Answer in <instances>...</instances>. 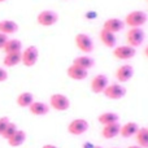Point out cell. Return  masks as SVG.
Wrapping results in <instances>:
<instances>
[{"mask_svg": "<svg viewBox=\"0 0 148 148\" xmlns=\"http://www.w3.org/2000/svg\"><path fill=\"white\" fill-rule=\"evenodd\" d=\"M75 44L84 53H90L94 49V42H92L91 36L84 33H79L75 35Z\"/></svg>", "mask_w": 148, "mask_h": 148, "instance_id": "obj_7", "label": "cell"}, {"mask_svg": "<svg viewBox=\"0 0 148 148\" xmlns=\"http://www.w3.org/2000/svg\"><path fill=\"white\" fill-rule=\"evenodd\" d=\"M126 40L129 46L134 48L142 46L144 40V31L142 30V27H130V30L126 33Z\"/></svg>", "mask_w": 148, "mask_h": 148, "instance_id": "obj_5", "label": "cell"}, {"mask_svg": "<svg viewBox=\"0 0 148 148\" xmlns=\"http://www.w3.org/2000/svg\"><path fill=\"white\" fill-rule=\"evenodd\" d=\"M94 148H103V147H101V146H95Z\"/></svg>", "mask_w": 148, "mask_h": 148, "instance_id": "obj_35", "label": "cell"}, {"mask_svg": "<svg viewBox=\"0 0 148 148\" xmlns=\"http://www.w3.org/2000/svg\"><path fill=\"white\" fill-rule=\"evenodd\" d=\"M139 130V126L136 122H126L125 125L121 126V130H120V135L122 136V138H133V136H135L136 131Z\"/></svg>", "mask_w": 148, "mask_h": 148, "instance_id": "obj_15", "label": "cell"}, {"mask_svg": "<svg viewBox=\"0 0 148 148\" xmlns=\"http://www.w3.org/2000/svg\"><path fill=\"white\" fill-rule=\"evenodd\" d=\"M95 146H92L91 143H84L83 144V148H94Z\"/></svg>", "mask_w": 148, "mask_h": 148, "instance_id": "obj_32", "label": "cell"}, {"mask_svg": "<svg viewBox=\"0 0 148 148\" xmlns=\"http://www.w3.org/2000/svg\"><path fill=\"white\" fill-rule=\"evenodd\" d=\"M147 13H144L143 10H133L126 16L123 22H125V25L130 26V27H142L147 22Z\"/></svg>", "mask_w": 148, "mask_h": 148, "instance_id": "obj_1", "label": "cell"}, {"mask_svg": "<svg viewBox=\"0 0 148 148\" xmlns=\"http://www.w3.org/2000/svg\"><path fill=\"white\" fill-rule=\"evenodd\" d=\"M123 27H125V22L122 20H120V18H108L103 23V29L110 31L113 34L120 33L121 30H123Z\"/></svg>", "mask_w": 148, "mask_h": 148, "instance_id": "obj_12", "label": "cell"}, {"mask_svg": "<svg viewBox=\"0 0 148 148\" xmlns=\"http://www.w3.org/2000/svg\"><path fill=\"white\" fill-rule=\"evenodd\" d=\"M118 114L114 112H104L101 114H99L97 121L100 125L107 126V125H112V123H117L118 122Z\"/></svg>", "mask_w": 148, "mask_h": 148, "instance_id": "obj_19", "label": "cell"}, {"mask_svg": "<svg viewBox=\"0 0 148 148\" xmlns=\"http://www.w3.org/2000/svg\"><path fill=\"white\" fill-rule=\"evenodd\" d=\"M73 65H77V66L82 68V69H84V70H88L95 65V61L92 57L83 55V56L75 57V59L73 60Z\"/></svg>", "mask_w": 148, "mask_h": 148, "instance_id": "obj_21", "label": "cell"}, {"mask_svg": "<svg viewBox=\"0 0 148 148\" xmlns=\"http://www.w3.org/2000/svg\"><path fill=\"white\" fill-rule=\"evenodd\" d=\"M116 79H117L120 83H123V82H129L134 75V68L129 64H123L116 70L114 73Z\"/></svg>", "mask_w": 148, "mask_h": 148, "instance_id": "obj_11", "label": "cell"}, {"mask_svg": "<svg viewBox=\"0 0 148 148\" xmlns=\"http://www.w3.org/2000/svg\"><path fill=\"white\" fill-rule=\"evenodd\" d=\"M8 35H5V34H3V33H0V49H3L4 48V46H5V43L8 42Z\"/></svg>", "mask_w": 148, "mask_h": 148, "instance_id": "obj_28", "label": "cell"}, {"mask_svg": "<svg viewBox=\"0 0 148 148\" xmlns=\"http://www.w3.org/2000/svg\"><path fill=\"white\" fill-rule=\"evenodd\" d=\"M42 148H59L57 146H53V144H44Z\"/></svg>", "mask_w": 148, "mask_h": 148, "instance_id": "obj_31", "label": "cell"}, {"mask_svg": "<svg viewBox=\"0 0 148 148\" xmlns=\"http://www.w3.org/2000/svg\"><path fill=\"white\" fill-rule=\"evenodd\" d=\"M49 107L57 112H65L70 108V100L64 94H53L49 97Z\"/></svg>", "mask_w": 148, "mask_h": 148, "instance_id": "obj_2", "label": "cell"}, {"mask_svg": "<svg viewBox=\"0 0 148 148\" xmlns=\"http://www.w3.org/2000/svg\"><path fill=\"white\" fill-rule=\"evenodd\" d=\"M21 55H22V64L27 68H31L38 61L39 51L35 46H29L21 52Z\"/></svg>", "mask_w": 148, "mask_h": 148, "instance_id": "obj_6", "label": "cell"}, {"mask_svg": "<svg viewBox=\"0 0 148 148\" xmlns=\"http://www.w3.org/2000/svg\"><path fill=\"white\" fill-rule=\"evenodd\" d=\"M113 148H120V147H113Z\"/></svg>", "mask_w": 148, "mask_h": 148, "instance_id": "obj_37", "label": "cell"}, {"mask_svg": "<svg viewBox=\"0 0 148 148\" xmlns=\"http://www.w3.org/2000/svg\"><path fill=\"white\" fill-rule=\"evenodd\" d=\"M147 129H148V127H147Z\"/></svg>", "mask_w": 148, "mask_h": 148, "instance_id": "obj_39", "label": "cell"}, {"mask_svg": "<svg viewBox=\"0 0 148 148\" xmlns=\"http://www.w3.org/2000/svg\"><path fill=\"white\" fill-rule=\"evenodd\" d=\"M57 20H59L57 13L53 12V10H48V9H47V10H42V12L38 14V17H36V21H38L39 25H40V26H46V27L55 25V23L57 22Z\"/></svg>", "mask_w": 148, "mask_h": 148, "instance_id": "obj_8", "label": "cell"}, {"mask_svg": "<svg viewBox=\"0 0 148 148\" xmlns=\"http://www.w3.org/2000/svg\"><path fill=\"white\" fill-rule=\"evenodd\" d=\"M136 51L134 47L125 44V46H118L113 48V56L118 60H130L135 56Z\"/></svg>", "mask_w": 148, "mask_h": 148, "instance_id": "obj_9", "label": "cell"}, {"mask_svg": "<svg viewBox=\"0 0 148 148\" xmlns=\"http://www.w3.org/2000/svg\"><path fill=\"white\" fill-rule=\"evenodd\" d=\"M17 105L20 108H29L31 104L34 103V95L31 92H21L17 96V100H16Z\"/></svg>", "mask_w": 148, "mask_h": 148, "instance_id": "obj_22", "label": "cell"}, {"mask_svg": "<svg viewBox=\"0 0 148 148\" xmlns=\"http://www.w3.org/2000/svg\"><path fill=\"white\" fill-rule=\"evenodd\" d=\"M120 130H121V126L117 123H112V125H107V126H103L101 129V136L104 139H113L116 138L117 135H120Z\"/></svg>", "mask_w": 148, "mask_h": 148, "instance_id": "obj_17", "label": "cell"}, {"mask_svg": "<svg viewBox=\"0 0 148 148\" xmlns=\"http://www.w3.org/2000/svg\"><path fill=\"white\" fill-rule=\"evenodd\" d=\"M144 55H146V57L148 59V46L146 47V48H144Z\"/></svg>", "mask_w": 148, "mask_h": 148, "instance_id": "obj_33", "label": "cell"}, {"mask_svg": "<svg viewBox=\"0 0 148 148\" xmlns=\"http://www.w3.org/2000/svg\"><path fill=\"white\" fill-rule=\"evenodd\" d=\"M22 62V55L21 52H14V53H5L4 60H3V64L7 68H13L16 65L21 64Z\"/></svg>", "mask_w": 148, "mask_h": 148, "instance_id": "obj_18", "label": "cell"}, {"mask_svg": "<svg viewBox=\"0 0 148 148\" xmlns=\"http://www.w3.org/2000/svg\"><path fill=\"white\" fill-rule=\"evenodd\" d=\"M7 79H8V73H7V70H5L4 68L0 66V82H4V81H7Z\"/></svg>", "mask_w": 148, "mask_h": 148, "instance_id": "obj_29", "label": "cell"}, {"mask_svg": "<svg viewBox=\"0 0 148 148\" xmlns=\"http://www.w3.org/2000/svg\"><path fill=\"white\" fill-rule=\"evenodd\" d=\"M3 1H5V0H0V3H3Z\"/></svg>", "mask_w": 148, "mask_h": 148, "instance_id": "obj_36", "label": "cell"}, {"mask_svg": "<svg viewBox=\"0 0 148 148\" xmlns=\"http://www.w3.org/2000/svg\"><path fill=\"white\" fill-rule=\"evenodd\" d=\"M104 96L110 100H120L126 95V88L121 83H110L105 87Z\"/></svg>", "mask_w": 148, "mask_h": 148, "instance_id": "obj_3", "label": "cell"}, {"mask_svg": "<svg viewBox=\"0 0 148 148\" xmlns=\"http://www.w3.org/2000/svg\"><path fill=\"white\" fill-rule=\"evenodd\" d=\"M135 142L136 146L142 148H148V129L147 127H139V130L135 134Z\"/></svg>", "mask_w": 148, "mask_h": 148, "instance_id": "obj_24", "label": "cell"}, {"mask_svg": "<svg viewBox=\"0 0 148 148\" xmlns=\"http://www.w3.org/2000/svg\"><path fill=\"white\" fill-rule=\"evenodd\" d=\"M17 130H18V129H17V125H16L14 122H9V123H8V126H7V129H5L4 133H3L1 136H3L4 139H7V140H8V139H9L10 136H12Z\"/></svg>", "mask_w": 148, "mask_h": 148, "instance_id": "obj_26", "label": "cell"}, {"mask_svg": "<svg viewBox=\"0 0 148 148\" xmlns=\"http://www.w3.org/2000/svg\"><path fill=\"white\" fill-rule=\"evenodd\" d=\"M127 148H142V147H139V146H136V144H134V146H129Z\"/></svg>", "mask_w": 148, "mask_h": 148, "instance_id": "obj_34", "label": "cell"}, {"mask_svg": "<svg viewBox=\"0 0 148 148\" xmlns=\"http://www.w3.org/2000/svg\"><path fill=\"white\" fill-rule=\"evenodd\" d=\"M108 84H109L108 83V77L104 74H97L91 79L90 87H91V91L94 94H103Z\"/></svg>", "mask_w": 148, "mask_h": 148, "instance_id": "obj_10", "label": "cell"}, {"mask_svg": "<svg viewBox=\"0 0 148 148\" xmlns=\"http://www.w3.org/2000/svg\"><path fill=\"white\" fill-rule=\"evenodd\" d=\"M9 122L10 121L8 117H0V136L3 135V133H4V130L7 129V126Z\"/></svg>", "mask_w": 148, "mask_h": 148, "instance_id": "obj_27", "label": "cell"}, {"mask_svg": "<svg viewBox=\"0 0 148 148\" xmlns=\"http://www.w3.org/2000/svg\"><path fill=\"white\" fill-rule=\"evenodd\" d=\"M66 74L70 79H73V81H83V79L87 78L88 72L84 70V69H82V68H79V66H77V65L72 64L66 69Z\"/></svg>", "mask_w": 148, "mask_h": 148, "instance_id": "obj_13", "label": "cell"}, {"mask_svg": "<svg viewBox=\"0 0 148 148\" xmlns=\"http://www.w3.org/2000/svg\"><path fill=\"white\" fill-rule=\"evenodd\" d=\"M147 1H148V0H147Z\"/></svg>", "mask_w": 148, "mask_h": 148, "instance_id": "obj_38", "label": "cell"}, {"mask_svg": "<svg viewBox=\"0 0 148 148\" xmlns=\"http://www.w3.org/2000/svg\"><path fill=\"white\" fill-rule=\"evenodd\" d=\"M88 126V122L84 118H75V120L70 121L69 125H68V133L74 136L83 135L84 133H87Z\"/></svg>", "mask_w": 148, "mask_h": 148, "instance_id": "obj_4", "label": "cell"}, {"mask_svg": "<svg viewBox=\"0 0 148 148\" xmlns=\"http://www.w3.org/2000/svg\"><path fill=\"white\" fill-rule=\"evenodd\" d=\"M84 17L87 18V20H94V18H96L97 17V14L95 12H92V10H88V12L84 14Z\"/></svg>", "mask_w": 148, "mask_h": 148, "instance_id": "obj_30", "label": "cell"}, {"mask_svg": "<svg viewBox=\"0 0 148 148\" xmlns=\"http://www.w3.org/2000/svg\"><path fill=\"white\" fill-rule=\"evenodd\" d=\"M99 36H100V40H101V43L104 44L105 47H108V48H114V47H116V43H117L116 34H113V33H110V31L101 29Z\"/></svg>", "mask_w": 148, "mask_h": 148, "instance_id": "obj_14", "label": "cell"}, {"mask_svg": "<svg viewBox=\"0 0 148 148\" xmlns=\"http://www.w3.org/2000/svg\"><path fill=\"white\" fill-rule=\"evenodd\" d=\"M49 105H47L46 103H42V101H34L33 104L29 107V110H30V113L33 116H38V117H40V116H46L47 113L49 112Z\"/></svg>", "mask_w": 148, "mask_h": 148, "instance_id": "obj_16", "label": "cell"}, {"mask_svg": "<svg viewBox=\"0 0 148 148\" xmlns=\"http://www.w3.org/2000/svg\"><path fill=\"white\" fill-rule=\"evenodd\" d=\"M18 25L12 20H3L0 21V33L5 34V35H10V34L17 33Z\"/></svg>", "mask_w": 148, "mask_h": 148, "instance_id": "obj_20", "label": "cell"}, {"mask_svg": "<svg viewBox=\"0 0 148 148\" xmlns=\"http://www.w3.org/2000/svg\"><path fill=\"white\" fill-rule=\"evenodd\" d=\"M25 140H26V133L23 130H17L7 142L10 147H20L25 143Z\"/></svg>", "mask_w": 148, "mask_h": 148, "instance_id": "obj_23", "label": "cell"}, {"mask_svg": "<svg viewBox=\"0 0 148 148\" xmlns=\"http://www.w3.org/2000/svg\"><path fill=\"white\" fill-rule=\"evenodd\" d=\"M3 51L5 53H14V52H22V43L18 39H8Z\"/></svg>", "mask_w": 148, "mask_h": 148, "instance_id": "obj_25", "label": "cell"}]
</instances>
